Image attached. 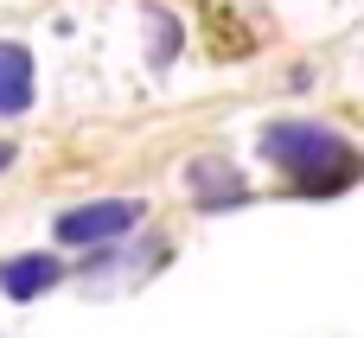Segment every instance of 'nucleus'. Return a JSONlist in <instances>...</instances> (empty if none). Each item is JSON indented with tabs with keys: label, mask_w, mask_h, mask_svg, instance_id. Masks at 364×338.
<instances>
[{
	"label": "nucleus",
	"mask_w": 364,
	"mask_h": 338,
	"mask_svg": "<svg viewBox=\"0 0 364 338\" xmlns=\"http://www.w3.org/2000/svg\"><path fill=\"white\" fill-rule=\"evenodd\" d=\"M256 153L269 166L294 173V192H314V198H333L364 179V153L326 121H269L256 134Z\"/></svg>",
	"instance_id": "1"
},
{
	"label": "nucleus",
	"mask_w": 364,
	"mask_h": 338,
	"mask_svg": "<svg viewBox=\"0 0 364 338\" xmlns=\"http://www.w3.org/2000/svg\"><path fill=\"white\" fill-rule=\"evenodd\" d=\"M141 224V205L134 198H96V205H70L51 217V236L64 249H102V243H128Z\"/></svg>",
	"instance_id": "2"
},
{
	"label": "nucleus",
	"mask_w": 364,
	"mask_h": 338,
	"mask_svg": "<svg viewBox=\"0 0 364 338\" xmlns=\"http://www.w3.org/2000/svg\"><path fill=\"white\" fill-rule=\"evenodd\" d=\"M64 275H70V268H64L58 256H45V249L6 256V262H0V294H6V300H38V294H51Z\"/></svg>",
	"instance_id": "3"
},
{
	"label": "nucleus",
	"mask_w": 364,
	"mask_h": 338,
	"mask_svg": "<svg viewBox=\"0 0 364 338\" xmlns=\"http://www.w3.org/2000/svg\"><path fill=\"white\" fill-rule=\"evenodd\" d=\"M186 192H192L198 205H211V211H230V205L250 198V179H243L230 160H192V166H186Z\"/></svg>",
	"instance_id": "4"
},
{
	"label": "nucleus",
	"mask_w": 364,
	"mask_h": 338,
	"mask_svg": "<svg viewBox=\"0 0 364 338\" xmlns=\"http://www.w3.org/2000/svg\"><path fill=\"white\" fill-rule=\"evenodd\" d=\"M32 109V51L0 38V115H26Z\"/></svg>",
	"instance_id": "5"
},
{
	"label": "nucleus",
	"mask_w": 364,
	"mask_h": 338,
	"mask_svg": "<svg viewBox=\"0 0 364 338\" xmlns=\"http://www.w3.org/2000/svg\"><path fill=\"white\" fill-rule=\"evenodd\" d=\"M173 58H179V19L166 6H147V64L166 70Z\"/></svg>",
	"instance_id": "6"
},
{
	"label": "nucleus",
	"mask_w": 364,
	"mask_h": 338,
	"mask_svg": "<svg viewBox=\"0 0 364 338\" xmlns=\"http://www.w3.org/2000/svg\"><path fill=\"white\" fill-rule=\"evenodd\" d=\"M6 166H13V147H6V141H0V173H6Z\"/></svg>",
	"instance_id": "7"
}]
</instances>
